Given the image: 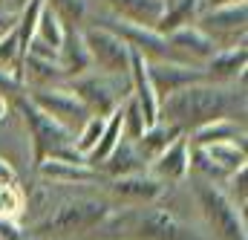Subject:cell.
Returning a JSON list of instances; mask_svg holds the SVG:
<instances>
[{
    "mask_svg": "<svg viewBox=\"0 0 248 240\" xmlns=\"http://www.w3.org/2000/svg\"><path fill=\"white\" fill-rule=\"evenodd\" d=\"M246 113V96L237 99L231 87L219 84H190L185 90H176L173 96L159 102V121L173 124L182 133H193L202 124L217 119H234V113Z\"/></svg>",
    "mask_w": 248,
    "mask_h": 240,
    "instance_id": "6da1fadb",
    "label": "cell"
},
{
    "mask_svg": "<svg viewBox=\"0 0 248 240\" xmlns=\"http://www.w3.org/2000/svg\"><path fill=\"white\" fill-rule=\"evenodd\" d=\"M17 110L23 113L26 130H29V142H32V156L35 165H41L44 159H66V162H87L75 148H72V133L61 127L55 119H49L46 113H41L29 99L17 102Z\"/></svg>",
    "mask_w": 248,
    "mask_h": 240,
    "instance_id": "7a4b0ae2",
    "label": "cell"
},
{
    "mask_svg": "<svg viewBox=\"0 0 248 240\" xmlns=\"http://www.w3.org/2000/svg\"><path fill=\"white\" fill-rule=\"evenodd\" d=\"M193 197H196V206L208 223V229L214 232V238L219 240H246V211H240L228 194L214 185V182H205L199 177H193Z\"/></svg>",
    "mask_w": 248,
    "mask_h": 240,
    "instance_id": "3957f363",
    "label": "cell"
},
{
    "mask_svg": "<svg viewBox=\"0 0 248 240\" xmlns=\"http://www.w3.org/2000/svg\"><path fill=\"white\" fill-rule=\"evenodd\" d=\"M66 90L87 107L90 116L107 119L130 96V78H113V75H101V72L90 69V72H84L78 78H69Z\"/></svg>",
    "mask_w": 248,
    "mask_h": 240,
    "instance_id": "277c9868",
    "label": "cell"
},
{
    "mask_svg": "<svg viewBox=\"0 0 248 240\" xmlns=\"http://www.w3.org/2000/svg\"><path fill=\"white\" fill-rule=\"evenodd\" d=\"M196 29H202L217 50H231V47H246V29H248V0L231 3V6H217V9H202L196 17Z\"/></svg>",
    "mask_w": 248,
    "mask_h": 240,
    "instance_id": "5b68a950",
    "label": "cell"
},
{
    "mask_svg": "<svg viewBox=\"0 0 248 240\" xmlns=\"http://www.w3.org/2000/svg\"><path fill=\"white\" fill-rule=\"evenodd\" d=\"M133 240H205L199 229H193L170 208H141L127 217Z\"/></svg>",
    "mask_w": 248,
    "mask_h": 240,
    "instance_id": "8992f818",
    "label": "cell"
},
{
    "mask_svg": "<svg viewBox=\"0 0 248 240\" xmlns=\"http://www.w3.org/2000/svg\"><path fill=\"white\" fill-rule=\"evenodd\" d=\"M110 203L98 200V197H81V200H66L61 203L52 214H46V220L41 223V229L46 232H61V235H78V232H90L95 226H101L110 217Z\"/></svg>",
    "mask_w": 248,
    "mask_h": 240,
    "instance_id": "52a82bcc",
    "label": "cell"
},
{
    "mask_svg": "<svg viewBox=\"0 0 248 240\" xmlns=\"http://www.w3.org/2000/svg\"><path fill=\"white\" fill-rule=\"evenodd\" d=\"M81 38L87 44L90 64L95 72L101 75H113V78H130V50L127 44L119 41L110 29L93 23L81 29Z\"/></svg>",
    "mask_w": 248,
    "mask_h": 240,
    "instance_id": "ba28073f",
    "label": "cell"
},
{
    "mask_svg": "<svg viewBox=\"0 0 248 240\" xmlns=\"http://www.w3.org/2000/svg\"><path fill=\"white\" fill-rule=\"evenodd\" d=\"M41 113H46L49 119H55L61 127H66L72 136H75V130L87 121V107L66 90V84L61 87H38V90H29V96H26Z\"/></svg>",
    "mask_w": 248,
    "mask_h": 240,
    "instance_id": "9c48e42d",
    "label": "cell"
},
{
    "mask_svg": "<svg viewBox=\"0 0 248 240\" xmlns=\"http://www.w3.org/2000/svg\"><path fill=\"white\" fill-rule=\"evenodd\" d=\"M147 78H150L159 102H162V99L173 96L176 90H185L190 84H202L205 81V72L199 67L165 58V61H147Z\"/></svg>",
    "mask_w": 248,
    "mask_h": 240,
    "instance_id": "30bf717a",
    "label": "cell"
},
{
    "mask_svg": "<svg viewBox=\"0 0 248 240\" xmlns=\"http://www.w3.org/2000/svg\"><path fill=\"white\" fill-rule=\"evenodd\" d=\"M168 47H170L173 61H182V64H190V67H199V69H202L205 61L217 52L214 41H211L202 29H196V23L170 32V35H168Z\"/></svg>",
    "mask_w": 248,
    "mask_h": 240,
    "instance_id": "8fae6325",
    "label": "cell"
},
{
    "mask_svg": "<svg viewBox=\"0 0 248 240\" xmlns=\"http://www.w3.org/2000/svg\"><path fill=\"white\" fill-rule=\"evenodd\" d=\"M130 99L139 104L147 127L159 121V96L147 78V58H141L139 52H130Z\"/></svg>",
    "mask_w": 248,
    "mask_h": 240,
    "instance_id": "7c38bea8",
    "label": "cell"
},
{
    "mask_svg": "<svg viewBox=\"0 0 248 240\" xmlns=\"http://www.w3.org/2000/svg\"><path fill=\"white\" fill-rule=\"evenodd\" d=\"M147 171L162 182V185L187 180V174H190V148H187L185 136H179V139H176V142H170V145L156 156V159H150Z\"/></svg>",
    "mask_w": 248,
    "mask_h": 240,
    "instance_id": "4fadbf2b",
    "label": "cell"
},
{
    "mask_svg": "<svg viewBox=\"0 0 248 240\" xmlns=\"http://www.w3.org/2000/svg\"><path fill=\"white\" fill-rule=\"evenodd\" d=\"M246 61H248V50H246V47L217 50L211 58L202 64L205 81H208V84L228 87L231 81H237V78H246Z\"/></svg>",
    "mask_w": 248,
    "mask_h": 240,
    "instance_id": "5bb4252c",
    "label": "cell"
},
{
    "mask_svg": "<svg viewBox=\"0 0 248 240\" xmlns=\"http://www.w3.org/2000/svg\"><path fill=\"white\" fill-rule=\"evenodd\" d=\"M107 15L119 17L124 23H136V26H147L156 29L162 12H165V0H98Z\"/></svg>",
    "mask_w": 248,
    "mask_h": 240,
    "instance_id": "9a60e30c",
    "label": "cell"
},
{
    "mask_svg": "<svg viewBox=\"0 0 248 240\" xmlns=\"http://www.w3.org/2000/svg\"><path fill=\"white\" fill-rule=\"evenodd\" d=\"M110 191L124 203H153V200H159L165 194V185L150 171H139V174H127V177L110 180Z\"/></svg>",
    "mask_w": 248,
    "mask_h": 240,
    "instance_id": "2e32d148",
    "label": "cell"
},
{
    "mask_svg": "<svg viewBox=\"0 0 248 240\" xmlns=\"http://www.w3.org/2000/svg\"><path fill=\"white\" fill-rule=\"evenodd\" d=\"M58 67H61V72L66 75V81L69 78H78V75H84V72L93 69L87 44L81 38V29H66L63 32V41H61V47H58Z\"/></svg>",
    "mask_w": 248,
    "mask_h": 240,
    "instance_id": "e0dca14e",
    "label": "cell"
},
{
    "mask_svg": "<svg viewBox=\"0 0 248 240\" xmlns=\"http://www.w3.org/2000/svg\"><path fill=\"white\" fill-rule=\"evenodd\" d=\"M187 148H208V145H217V142H246V127L237 124V119H217L211 124H202L196 127L193 133H187Z\"/></svg>",
    "mask_w": 248,
    "mask_h": 240,
    "instance_id": "ac0fdd59",
    "label": "cell"
},
{
    "mask_svg": "<svg viewBox=\"0 0 248 240\" xmlns=\"http://www.w3.org/2000/svg\"><path fill=\"white\" fill-rule=\"evenodd\" d=\"M199 15H202V0H165V12L156 23V32L168 38L176 29L193 26Z\"/></svg>",
    "mask_w": 248,
    "mask_h": 240,
    "instance_id": "d6986e66",
    "label": "cell"
},
{
    "mask_svg": "<svg viewBox=\"0 0 248 240\" xmlns=\"http://www.w3.org/2000/svg\"><path fill=\"white\" fill-rule=\"evenodd\" d=\"M20 84H26L29 90H38V87H61V84H66V75L61 72L58 61H44V58L23 55Z\"/></svg>",
    "mask_w": 248,
    "mask_h": 240,
    "instance_id": "ffe728a7",
    "label": "cell"
},
{
    "mask_svg": "<svg viewBox=\"0 0 248 240\" xmlns=\"http://www.w3.org/2000/svg\"><path fill=\"white\" fill-rule=\"evenodd\" d=\"M38 174L49 182L75 185V182H93L98 180V171L90 168L87 162H66V159H44L38 165Z\"/></svg>",
    "mask_w": 248,
    "mask_h": 240,
    "instance_id": "44dd1931",
    "label": "cell"
},
{
    "mask_svg": "<svg viewBox=\"0 0 248 240\" xmlns=\"http://www.w3.org/2000/svg\"><path fill=\"white\" fill-rule=\"evenodd\" d=\"M98 171H107L113 180L116 177H127V174H139V171H147V159L141 156V151L136 148V142L124 139L113 148V154L107 156V162L98 168Z\"/></svg>",
    "mask_w": 248,
    "mask_h": 240,
    "instance_id": "7402d4cb",
    "label": "cell"
},
{
    "mask_svg": "<svg viewBox=\"0 0 248 240\" xmlns=\"http://www.w3.org/2000/svg\"><path fill=\"white\" fill-rule=\"evenodd\" d=\"M225 177H231L234 171H240V168H246L248 162V154H246V142H237V139H231V142H217V145H208V148H199Z\"/></svg>",
    "mask_w": 248,
    "mask_h": 240,
    "instance_id": "603a6c76",
    "label": "cell"
},
{
    "mask_svg": "<svg viewBox=\"0 0 248 240\" xmlns=\"http://www.w3.org/2000/svg\"><path fill=\"white\" fill-rule=\"evenodd\" d=\"M179 136H185L182 130H176L173 124H165V121H156L153 127H147L144 133H141V139L136 142V148L141 151V156L147 159V165H150V159H156L170 142H176Z\"/></svg>",
    "mask_w": 248,
    "mask_h": 240,
    "instance_id": "cb8c5ba5",
    "label": "cell"
},
{
    "mask_svg": "<svg viewBox=\"0 0 248 240\" xmlns=\"http://www.w3.org/2000/svg\"><path fill=\"white\" fill-rule=\"evenodd\" d=\"M23 55H26V50H23V41H20V35H17V26H15V29H9V32L0 38V69L20 81Z\"/></svg>",
    "mask_w": 248,
    "mask_h": 240,
    "instance_id": "d4e9b609",
    "label": "cell"
},
{
    "mask_svg": "<svg viewBox=\"0 0 248 240\" xmlns=\"http://www.w3.org/2000/svg\"><path fill=\"white\" fill-rule=\"evenodd\" d=\"M63 29H84V20L90 17V0H44Z\"/></svg>",
    "mask_w": 248,
    "mask_h": 240,
    "instance_id": "484cf974",
    "label": "cell"
},
{
    "mask_svg": "<svg viewBox=\"0 0 248 240\" xmlns=\"http://www.w3.org/2000/svg\"><path fill=\"white\" fill-rule=\"evenodd\" d=\"M63 23L55 17V12L44 3V9H41V15H38V23H35V35L32 38H38V41H44L46 47H52V50H58L63 41Z\"/></svg>",
    "mask_w": 248,
    "mask_h": 240,
    "instance_id": "4316f807",
    "label": "cell"
},
{
    "mask_svg": "<svg viewBox=\"0 0 248 240\" xmlns=\"http://www.w3.org/2000/svg\"><path fill=\"white\" fill-rule=\"evenodd\" d=\"M104 121L101 116H87V121L78 127V133L72 136V148L87 159L90 154H93V148L98 145V136H101V130H104Z\"/></svg>",
    "mask_w": 248,
    "mask_h": 240,
    "instance_id": "83f0119b",
    "label": "cell"
},
{
    "mask_svg": "<svg viewBox=\"0 0 248 240\" xmlns=\"http://www.w3.org/2000/svg\"><path fill=\"white\" fill-rule=\"evenodd\" d=\"M26 208V197L17 185H0V223H17Z\"/></svg>",
    "mask_w": 248,
    "mask_h": 240,
    "instance_id": "f1b7e54d",
    "label": "cell"
},
{
    "mask_svg": "<svg viewBox=\"0 0 248 240\" xmlns=\"http://www.w3.org/2000/svg\"><path fill=\"white\" fill-rule=\"evenodd\" d=\"M246 174H248L246 168H240V171H234V174H231V177L225 180V182H231V197H228V200H231V203H234V206H237L240 211H246V203H248Z\"/></svg>",
    "mask_w": 248,
    "mask_h": 240,
    "instance_id": "f546056e",
    "label": "cell"
},
{
    "mask_svg": "<svg viewBox=\"0 0 248 240\" xmlns=\"http://www.w3.org/2000/svg\"><path fill=\"white\" fill-rule=\"evenodd\" d=\"M0 185H17V174H15V168L0 156Z\"/></svg>",
    "mask_w": 248,
    "mask_h": 240,
    "instance_id": "4dcf8cb0",
    "label": "cell"
},
{
    "mask_svg": "<svg viewBox=\"0 0 248 240\" xmlns=\"http://www.w3.org/2000/svg\"><path fill=\"white\" fill-rule=\"evenodd\" d=\"M231 3H243V0H202V9H217V6H231Z\"/></svg>",
    "mask_w": 248,
    "mask_h": 240,
    "instance_id": "1f68e13d",
    "label": "cell"
},
{
    "mask_svg": "<svg viewBox=\"0 0 248 240\" xmlns=\"http://www.w3.org/2000/svg\"><path fill=\"white\" fill-rule=\"evenodd\" d=\"M6 116H9V99L0 93V121H6Z\"/></svg>",
    "mask_w": 248,
    "mask_h": 240,
    "instance_id": "d6a6232c",
    "label": "cell"
},
{
    "mask_svg": "<svg viewBox=\"0 0 248 240\" xmlns=\"http://www.w3.org/2000/svg\"><path fill=\"white\" fill-rule=\"evenodd\" d=\"M9 3H12V0H0V9H6V6H9Z\"/></svg>",
    "mask_w": 248,
    "mask_h": 240,
    "instance_id": "836d02e7",
    "label": "cell"
}]
</instances>
